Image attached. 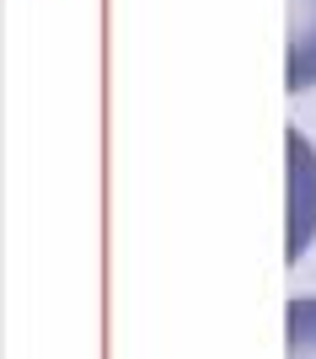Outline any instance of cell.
Listing matches in <instances>:
<instances>
[{
	"label": "cell",
	"mask_w": 316,
	"mask_h": 359,
	"mask_svg": "<svg viewBox=\"0 0 316 359\" xmlns=\"http://www.w3.org/2000/svg\"><path fill=\"white\" fill-rule=\"evenodd\" d=\"M284 86L301 97L316 86V0H289V48H284Z\"/></svg>",
	"instance_id": "obj_1"
},
{
	"label": "cell",
	"mask_w": 316,
	"mask_h": 359,
	"mask_svg": "<svg viewBox=\"0 0 316 359\" xmlns=\"http://www.w3.org/2000/svg\"><path fill=\"white\" fill-rule=\"evenodd\" d=\"M284 332H289V359H316V295L289 300Z\"/></svg>",
	"instance_id": "obj_2"
}]
</instances>
